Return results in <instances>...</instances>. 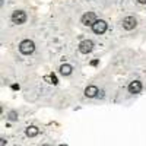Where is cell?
<instances>
[{
  "label": "cell",
  "mask_w": 146,
  "mask_h": 146,
  "mask_svg": "<svg viewBox=\"0 0 146 146\" xmlns=\"http://www.w3.org/2000/svg\"><path fill=\"white\" fill-rule=\"evenodd\" d=\"M34 50H35V44H34V41H31V40H23L21 44H19V51L22 53V54H31V53H34Z\"/></svg>",
  "instance_id": "obj_1"
},
{
  "label": "cell",
  "mask_w": 146,
  "mask_h": 146,
  "mask_svg": "<svg viewBox=\"0 0 146 146\" xmlns=\"http://www.w3.org/2000/svg\"><path fill=\"white\" fill-rule=\"evenodd\" d=\"M12 21H13L15 23H18V25H21V23H25L27 21V13L23 10H16L12 13Z\"/></svg>",
  "instance_id": "obj_2"
},
{
  "label": "cell",
  "mask_w": 146,
  "mask_h": 146,
  "mask_svg": "<svg viewBox=\"0 0 146 146\" xmlns=\"http://www.w3.org/2000/svg\"><path fill=\"white\" fill-rule=\"evenodd\" d=\"M96 21H98V19H96L94 12H88V13H85L82 16V23H83V25H86V27H92Z\"/></svg>",
  "instance_id": "obj_3"
},
{
  "label": "cell",
  "mask_w": 146,
  "mask_h": 146,
  "mask_svg": "<svg viewBox=\"0 0 146 146\" xmlns=\"http://www.w3.org/2000/svg\"><path fill=\"white\" fill-rule=\"evenodd\" d=\"M94 50V42L91 40H83L80 44H79V51L83 53V54H88Z\"/></svg>",
  "instance_id": "obj_4"
},
{
  "label": "cell",
  "mask_w": 146,
  "mask_h": 146,
  "mask_svg": "<svg viewBox=\"0 0 146 146\" xmlns=\"http://www.w3.org/2000/svg\"><path fill=\"white\" fill-rule=\"evenodd\" d=\"M107 22L105 21H102V19H100V21H96L94 25H92V31L95 32V34H104L105 31H107Z\"/></svg>",
  "instance_id": "obj_5"
},
{
  "label": "cell",
  "mask_w": 146,
  "mask_h": 146,
  "mask_svg": "<svg viewBox=\"0 0 146 146\" xmlns=\"http://www.w3.org/2000/svg\"><path fill=\"white\" fill-rule=\"evenodd\" d=\"M136 25H137V22H136V19L133 18V16H127V18H124V19H123V28H124V29H127V31L133 29Z\"/></svg>",
  "instance_id": "obj_6"
},
{
  "label": "cell",
  "mask_w": 146,
  "mask_h": 146,
  "mask_svg": "<svg viewBox=\"0 0 146 146\" xmlns=\"http://www.w3.org/2000/svg\"><path fill=\"white\" fill-rule=\"evenodd\" d=\"M142 91V82H139V80H133V82H130V85H129V92L130 94H139Z\"/></svg>",
  "instance_id": "obj_7"
},
{
  "label": "cell",
  "mask_w": 146,
  "mask_h": 146,
  "mask_svg": "<svg viewBox=\"0 0 146 146\" xmlns=\"http://www.w3.org/2000/svg\"><path fill=\"white\" fill-rule=\"evenodd\" d=\"M96 94H98V88H96L95 85H89V86L85 89V95H86L88 98H94V96H96Z\"/></svg>",
  "instance_id": "obj_8"
},
{
  "label": "cell",
  "mask_w": 146,
  "mask_h": 146,
  "mask_svg": "<svg viewBox=\"0 0 146 146\" xmlns=\"http://www.w3.org/2000/svg\"><path fill=\"white\" fill-rule=\"evenodd\" d=\"M72 70L73 69H72L70 64H62V66H60V73H62L63 76H69L72 73Z\"/></svg>",
  "instance_id": "obj_9"
},
{
  "label": "cell",
  "mask_w": 146,
  "mask_h": 146,
  "mask_svg": "<svg viewBox=\"0 0 146 146\" xmlns=\"http://www.w3.org/2000/svg\"><path fill=\"white\" fill-rule=\"evenodd\" d=\"M38 133H40V130H38V127H35V126H29V127L27 129V136H29V137L36 136Z\"/></svg>",
  "instance_id": "obj_10"
},
{
  "label": "cell",
  "mask_w": 146,
  "mask_h": 146,
  "mask_svg": "<svg viewBox=\"0 0 146 146\" xmlns=\"http://www.w3.org/2000/svg\"><path fill=\"white\" fill-rule=\"evenodd\" d=\"M44 79H45V80H47L48 83H53V85H57V83H58V80H57V78H56L54 75H50V76H45Z\"/></svg>",
  "instance_id": "obj_11"
},
{
  "label": "cell",
  "mask_w": 146,
  "mask_h": 146,
  "mask_svg": "<svg viewBox=\"0 0 146 146\" xmlns=\"http://www.w3.org/2000/svg\"><path fill=\"white\" fill-rule=\"evenodd\" d=\"M16 118H18V114H16V111H10V113H9V120L15 121Z\"/></svg>",
  "instance_id": "obj_12"
},
{
  "label": "cell",
  "mask_w": 146,
  "mask_h": 146,
  "mask_svg": "<svg viewBox=\"0 0 146 146\" xmlns=\"http://www.w3.org/2000/svg\"><path fill=\"white\" fill-rule=\"evenodd\" d=\"M5 145H6V140L2 137V139H0V146H5Z\"/></svg>",
  "instance_id": "obj_13"
},
{
  "label": "cell",
  "mask_w": 146,
  "mask_h": 146,
  "mask_svg": "<svg viewBox=\"0 0 146 146\" xmlns=\"http://www.w3.org/2000/svg\"><path fill=\"white\" fill-rule=\"evenodd\" d=\"M137 2H139L140 5H146V0H137Z\"/></svg>",
  "instance_id": "obj_14"
},
{
  "label": "cell",
  "mask_w": 146,
  "mask_h": 146,
  "mask_svg": "<svg viewBox=\"0 0 146 146\" xmlns=\"http://www.w3.org/2000/svg\"><path fill=\"white\" fill-rule=\"evenodd\" d=\"M42 146H50V145H42Z\"/></svg>",
  "instance_id": "obj_15"
},
{
  "label": "cell",
  "mask_w": 146,
  "mask_h": 146,
  "mask_svg": "<svg viewBox=\"0 0 146 146\" xmlns=\"http://www.w3.org/2000/svg\"><path fill=\"white\" fill-rule=\"evenodd\" d=\"M60 146H66V145H60Z\"/></svg>",
  "instance_id": "obj_16"
}]
</instances>
